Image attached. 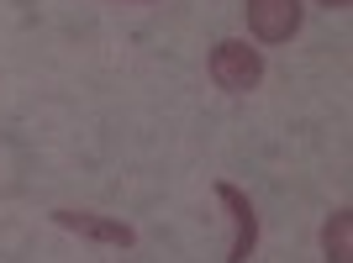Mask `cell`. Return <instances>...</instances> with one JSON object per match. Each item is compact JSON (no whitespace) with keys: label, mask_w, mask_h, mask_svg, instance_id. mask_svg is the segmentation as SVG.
I'll return each instance as SVG.
<instances>
[{"label":"cell","mask_w":353,"mask_h":263,"mask_svg":"<svg viewBox=\"0 0 353 263\" xmlns=\"http://www.w3.org/2000/svg\"><path fill=\"white\" fill-rule=\"evenodd\" d=\"M322 258L327 263H353V211H332L322 227Z\"/></svg>","instance_id":"5b68a950"},{"label":"cell","mask_w":353,"mask_h":263,"mask_svg":"<svg viewBox=\"0 0 353 263\" xmlns=\"http://www.w3.org/2000/svg\"><path fill=\"white\" fill-rule=\"evenodd\" d=\"M243 21L259 43H290L306 21V6L301 0H243Z\"/></svg>","instance_id":"7a4b0ae2"},{"label":"cell","mask_w":353,"mask_h":263,"mask_svg":"<svg viewBox=\"0 0 353 263\" xmlns=\"http://www.w3.org/2000/svg\"><path fill=\"white\" fill-rule=\"evenodd\" d=\"M316 6H327V11H348L353 0H316Z\"/></svg>","instance_id":"8992f818"},{"label":"cell","mask_w":353,"mask_h":263,"mask_svg":"<svg viewBox=\"0 0 353 263\" xmlns=\"http://www.w3.org/2000/svg\"><path fill=\"white\" fill-rule=\"evenodd\" d=\"M216 200L227 205V221H232V237H227V263H248L253 248H259V211L237 185L216 179Z\"/></svg>","instance_id":"3957f363"},{"label":"cell","mask_w":353,"mask_h":263,"mask_svg":"<svg viewBox=\"0 0 353 263\" xmlns=\"http://www.w3.org/2000/svg\"><path fill=\"white\" fill-rule=\"evenodd\" d=\"M211 79H216V90H227V95H248V90H259V79H264V53L248 43H237V37H227V43L211 48Z\"/></svg>","instance_id":"6da1fadb"},{"label":"cell","mask_w":353,"mask_h":263,"mask_svg":"<svg viewBox=\"0 0 353 263\" xmlns=\"http://www.w3.org/2000/svg\"><path fill=\"white\" fill-rule=\"evenodd\" d=\"M121 6H143V0H121Z\"/></svg>","instance_id":"52a82bcc"},{"label":"cell","mask_w":353,"mask_h":263,"mask_svg":"<svg viewBox=\"0 0 353 263\" xmlns=\"http://www.w3.org/2000/svg\"><path fill=\"white\" fill-rule=\"evenodd\" d=\"M53 221H59L63 232L85 237V242H101V248H117V253L137 248V232L127 227V221H117V216H95V211H53Z\"/></svg>","instance_id":"277c9868"}]
</instances>
